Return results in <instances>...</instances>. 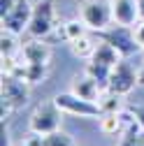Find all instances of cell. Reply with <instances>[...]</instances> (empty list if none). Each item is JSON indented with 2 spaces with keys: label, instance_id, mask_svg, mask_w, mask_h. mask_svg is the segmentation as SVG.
Here are the masks:
<instances>
[{
  "label": "cell",
  "instance_id": "1",
  "mask_svg": "<svg viewBox=\"0 0 144 146\" xmlns=\"http://www.w3.org/2000/svg\"><path fill=\"white\" fill-rule=\"evenodd\" d=\"M79 19L88 26V30L102 33L114 23L112 3L109 0H84L79 5Z\"/></svg>",
  "mask_w": 144,
  "mask_h": 146
},
{
  "label": "cell",
  "instance_id": "2",
  "mask_svg": "<svg viewBox=\"0 0 144 146\" xmlns=\"http://www.w3.org/2000/svg\"><path fill=\"white\" fill-rule=\"evenodd\" d=\"M63 109L56 104V100H49L42 102L28 118V127L30 132H37V135H49V132H56L61 130V121H63Z\"/></svg>",
  "mask_w": 144,
  "mask_h": 146
},
{
  "label": "cell",
  "instance_id": "3",
  "mask_svg": "<svg viewBox=\"0 0 144 146\" xmlns=\"http://www.w3.org/2000/svg\"><path fill=\"white\" fill-rule=\"evenodd\" d=\"M56 7H53V0H37L33 5V16L28 23V35L30 37H47V35L56 28Z\"/></svg>",
  "mask_w": 144,
  "mask_h": 146
},
{
  "label": "cell",
  "instance_id": "4",
  "mask_svg": "<svg viewBox=\"0 0 144 146\" xmlns=\"http://www.w3.org/2000/svg\"><path fill=\"white\" fill-rule=\"evenodd\" d=\"M3 118L14 111V109H19L26 104L28 100V84L19 77L9 74V72H3Z\"/></svg>",
  "mask_w": 144,
  "mask_h": 146
},
{
  "label": "cell",
  "instance_id": "5",
  "mask_svg": "<svg viewBox=\"0 0 144 146\" xmlns=\"http://www.w3.org/2000/svg\"><path fill=\"white\" fill-rule=\"evenodd\" d=\"M100 37L107 40L109 44H114V46L121 51L123 58H130L133 53H137V51L142 49V46L137 44V40H135V30H133L130 26H119V23H114V26H109L107 30H102Z\"/></svg>",
  "mask_w": 144,
  "mask_h": 146
},
{
  "label": "cell",
  "instance_id": "6",
  "mask_svg": "<svg viewBox=\"0 0 144 146\" xmlns=\"http://www.w3.org/2000/svg\"><path fill=\"white\" fill-rule=\"evenodd\" d=\"M56 104L63 109L65 114H75V116H81V118H100V104L98 102H91V100H84L79 95L70 93H58L56 98Z\"/></svg>",
  "mask_w": 144,
  "mask_h": 146
},
{
  "label": "cell",
  "instance_id": "7",
  "mask_svg": "<svg viewBox=\"0 0 144 146\" xmlns=\"http://www.w3.org/2000/svg\"><path fill=\"white\" fill-rule=\"evenodd\" d=\"M139 84V79H137V70L125 60V58H121L114 67H112V74H109V88L112 93H116V95H128L130 90L135 88Z\"/></svg>",
  "mask_w": 144,
  "mask_h": 146
},
{
  "label": "cell",
  "instance_id": "8",
  "mask_svg": "<svg viewBox=\"0 0 144 146\" xmlns=\"http://www.w3.org/2000/svg\"><path fill=\"white\" fill-rule=\"evenodd\" d=\"M30 16H33V5L30 0H16V5L3 14V30H12L16 35H21L23 30H28V23H30Z\"/></svg>",
  "mask_w": 144,
  "mask_h": 146
},
{
  "label": "cell",
  "instance_id": "9",
  "mask_svg": "<svg viewBox=\"0 0 144 146\" xmlns=\"http://www.w3.org/2000/svg\"><path fill=\"white\" fill-rule=\"evenodd\" d=\"M70 90H72L75 95L84 98V100H91V102H98V100H100V95L105 93V88L100 86V81H98V79H93L91 74H88V72H84V74H77L75 79H72Z\"/></svg>",
  "mask_w": 144,
  "mask_h": 146
},
{
  "label": "cell",
  "instance_id": "10",
  "mask_svg": "<svg viewBox=\"0 0 144 146\" xmlns=\"http://www.w3.org/2000/svg\"><path fill=\"white\" fill-rule=\"evenodd\" d=\"M112 3V14H114V23L119 26H137L139 21V5L137 0H109Z\"/></svg>",
  "mask_w": 144,
  "mask_h": 146
},
{
  "label": "cell",
  "instance_id": "11",
  "mask_svg": "<svg viewBox=\"0 0 144 146\" xmlns=\"http://www.w3.org/2000/svg\"><path fill=\"white\" fill-rule=\"evenodd\" d=\"M21 56H23L28 63H44V65H49L51 49H49V44H44L40 37H33L30 42H26V44L21 46Z\"/></svg>",
  "mask_w": 144,
  "mask_h": 146
},
{
  "label": "cell",
  "instance_id": "12",
  "mask_svg": "<svg viewBox=\"0 0 144 146\" xmlns=\"http://www.w3.org/2000/svg\"><path fill=\"white\" fill-rule=\"evenodd\" d=\"M121 58H123V56H121V51H119L114 44H109L107 40L100 37V42H98V46H95V51H93V56L88 58V60H95V63H100V65L114 67Z\"/></svg>",
  "mask_w": 144,
  "mask_h": 146
},
{
  "label": "cell",
  "instance_id": "13",
  "mask_svg": "<svg viewBox=\"0 0 144 146\" xmlns=\"http://www.w3.org/2000/svg\"><path fill=\"white\" fill-rule=\"evenodd\" d=\"M98 37H93V35H81L79 40H72L70 42V49H72V53H75L77 58H91L93 56V51H95V46H98Z\"/></svg>",
  "mask_w": 144,
  "mask_h": 146
},
{
  "label": "cell",
  "instance_id": "14",
  "mask_svg": "<svg viewBox=\"0 0 144 146\" xmlns=\"http://www.w3.org/2000/svg\"><path fill=\"white\" fill-rule=\"evenodd\" d=\"M100 130L105 135H123V121L119 116V111H107V114H100Z\"/></svg>",
  "mask_w": 144,
  "mask_h": 146
},
{
  "label": "cell",
  "instance_id": "15",
  "mask_svg": "<svg viewBox=\"0 0 144 146\" xmlns=\"http://www.w3.org/2000/svg\"><path fill=\"white\" fill-rule=\"evenodd\" d=\"M19 51H21V46L16 42V33L3 30V35H0V53H3V58H12Z\"/></svg>",
  "mask_w": 144,
  "mask_h": 146
},
{
  "label": "cell",
  "instance_id": "16",
  "mask_svg": "<svg viewBox=\"0 0 144 146\" xmlns=\"http://www.w3.org/2000/svg\"><path fill=\"white\" fill-rule=\"evenodd\" d=\"M84 72H88V74H91L93 79H98V81H100V86L107 90V86H109V74H112V67L100 65V63H95V60H88Z\"/></svg>",
  "mask_w": 144,
  "mask_h": 146
},
{
  "label": "cell",
  "instance_id": "17",
  "mask_svg": "<svg viewBox=\"0 0 144 146\" xmlns=\"http://www.w3.org/2000/svg\"><path fill=\"white\" fill-rule=\"evenodd\" d=\"M119 98H121V95L112 93V90L107 88L105 93L100 95V100H98L100 111H102V114H107V111H121V100H119Z\"/></svg>",
  "mask_w": 144,
  "mask_h": 146
},
{
  "label": "cell",
  "instance_id": "18",
  "mask_svg": "<svg viewBox=\"0 0 144 146\" xmlns=\"http://www.w3.org/2000/svg\"><path fill=\"white\" fill-rule=\"evenodd\" d=\"M42 146H75V139H72L67 132H49V135H42Z\"/></svg>",
  "mask_w": 144,
  "mask_h": 146
},
{
  "label": "cell",
  "instance_id": "19",
  "mask_svg": "<svg viewBox=\"0 0 144 146\" xmlns=\"http://www.w3.org/2000/svg\"><path fill=\"white\" fill-rule=\"evenodd\" d=\"M86 30H88V26L81 19L79 21H67V23H63V37L67 42H72V40H79L81 35H86Z\"/></svg>",
  "mask_w": 144,
  "mask_h": 146
},
{
  "label": "cell",
  "instance_id": "20",
  "mask_svg": "<svg viewBox=\"0 0 144 146\" xmlns=\"http://www.w3.org/2000/svg\"><path fill=\"white\" fill-rule=\"evenodd\" d=\"M133 30H135V40H137V44L144 49V19L137 21V26H133Z\"/></svg>",
  "mask_w": 144,
  "mask_h": 146
},
{
  "label": "cell",
  "instance_id": "21",
  "mask_svg": "<svg viewBox=\"0 0 144 146\" xmlns=\"http://www.w3.org/2000/svg\"><path fill=\"white\" fill-rule=\"evenodd\" d=\"M133 109V114H135V121H137V125L144 130V104H137V107H130Z\"/></svg>",
  "mask_w": 144,
  "mask_h": 146
},
{
  "label": "cell",
  "instance_id": "22",
  "mask_svg": "<svg viewBox=\"0 0 144 146\" xmlns=\"http://www.w3.org/2000/svg\"><path fill=\"white\" fill-rule=\"evenodd\" d=\"M14 5H16V0H0V16H3V14H7Z\"/></svg>",
  "mask_w": 144,
  "mask_h": 146
},
{
  "label": "cell",
  "instance_id": "23",
  "mask_svg": "<svg viewBox=\"0 0 144 146\" xmlns=\"http://www.w3.org/2000/svg\"><path fill=\"white\" fill-rule=\"evenodd\" d=\"M137 79H139V86H144V63H142L139 70H137Z\"/></svg>",
  "mask_w": 144,
  "mask_h": 146
},
{
  "label": "cell",
  "instance_id": "24",
  "mask_svg": "<svg viewBox=\"0 0 144 146\" xmlns=\"http://www.w3.org/2000/svg\"><path fill=\"white\" fill-rule=\"evenodd\" d=\"M137 5H139V21L144 19V0H137Z\"/></svg>",
  "mask_w": 144,
  "mask_h": 146
},
{
  "label": "cell",
  "instance_id": "25",
  "mask_svg": "<svg viewBox=\"0 0 144 146\" xmlns=\"http://www.w3.org/2000/svg\"><path fill=\"white\" fill-rule=\"evenodd\" d=\"M16 146H30V144H28V141L23 139V141H19V144H16Z\"/></svg>",
  "mask_w": 144,
  "mask_h": 146
}]
</instances>
